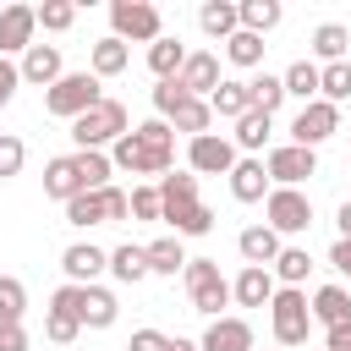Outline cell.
I'll use <instances>...</instances> for the list:
<instances>
[{
  "instance_id": "21",
  "label": "cell",
  "mask_w": 351,
  "mask_h": 351,
  "mask_svg": "<svg viewBox=\"0 0 351 351\" xmlns=\"http://www.w3.org/2000/svg\"><path fill=\"white\" fill-rule=\"evenodd\" d=\"M274 291H280L274 274H269V269H252V263H241V274L230 280V302H236V307H269Z\"/></svg>"
},
{
  "instance_id": "46",
  "label": "cell",
  "mask_w": 351,
  "mask_h": 351,
  "mask_svg": "<svg viewBox=\"0 0 351 351\" xmlns=\"http://www.w3.org/2000/svg\"><path fill=\"white\" fill-rule=\"evenodd\" d=\"M16 88H22V71H16V60H5V55H0V110L16 99Z\"/></svg>"
},
{
  "instance_id": "3",
  "label": "cell",
  "mask_w": 351,
  "mask_h": 351,
  "mask_svg": "<svg viewBox=\"0 0 351 351\" xmlns=\"http://www.w3.org/2000/svg\"><path fill=\"white\" fill-rule=\"evenodd\" d=\"M269 335H274V346H280V351H296V346H307V335H313L307 291H296V285H280V291L269 296Z\"/></svg>"
},
{
  "instance_id": "53",
  "label": "cell",
  "mask_w": 351,
  "mask_h": 351,
  "mask_svg": "<svg viewBox=\"0 0 351 351\" xmlns=\"http://www.w3.org/2000/svg\"><path fill=\"white\" fill-rule=\"evenodd\" d=\"M274 351H280V346H274Z\"/></svg>"
},
{
  "instance_id": "8",
  "label": "cell",
  "mask_w": 351,
  "mask_h": 351,
  "mask_svg": "<svg viewBox=\"0 0 351 351\" xmlns=\"http://www.w3.org/2000/svg\"><path fill=\"white\" fill-rule=\"evenodd\" d=\"M263 225L285 241V236H302L307 225H313V197L302 192V186H269V197H263Z\"/></svg>"
},
{
  "instance_id": "35",
  "label": "cell",
  "mask_w": 351,
  "mask_h": 351,
  "mask_svg": "<svg viewBox=\"0 0 351 351\" xmlns=\"http://www.w3.org/2000/svg\"><path fill=\"white\" fill-rule=\"evenodd\" d=\"M110 274H115L121 285H137V280H148V252H143L137 241H121V247H110Z\"/></svg>"
},
{
  "instance_id": "49",
  "label": "cell",
  "mask_w": 351,
  "mask_h": 351,
  "mask_svg": "<svg viewBox=\"0 0 351 351\" xmlns=\"http://www.w3.org/2000/svg\"><path fill=\"white\" fill-rule=\"evenodd\" d=\"M0 351H27V324H5L0 329Z\"/></svg>"
},
{
  "instance_id": "28",
  "label": "cell",
  "mask_w": 351,
  "mask_h": 351,
  "mask_svg": "<svg viewBox=\"0 0 351 351\" xmlns=\"http://www.w3.org/2000/svg\"><path fill=\"white\" fill-rule=\"evenodd\" d=\"M181 66H186V44H181V38H170V33H165V38H154V44H148V71H154V82H170Z\"/></svg>"
},
{
  "instance_id": "11",
  "label": "cell",
  "mask_w": 351,
  "mask_h": 351,
  "mask_svg": "<svg viewBox=\"0 0 351 351\" xmlns=\"http://www.w3.org/2000/svg\"><path fill=\"white\" fill-rule=\"evenodd\" d=\"M335 132H340V110H335V104H324V99L302 104V110H296V121H291V143H296V148H318V143H329Z\"/></svg>"
},
{
  "instance_id": "25",
  "label": "cell",
  "mask_w": 351,
  "mask_h": 351,
  "mask_svg": "<svg viewBox=\"0 0 351 351\" xmlns=\"http://www.w3.org/2000/svg\"><path fill=\"white\" fill-rule=\"evenodd\" d=\"M159 219H165V225H170V236H181V241H186V236H208V230H214V208H208V203H181V208H165Z\"/></svg>"
},
{
  "instance_id": "37",
  "label": "cell",
  "mask_w": 351,
  "mask_h": 351,
  "mask_svg": "<svg viewBox=\"0 0 351 351\" xmlns=\"http://www.w3.org/2000/svg\"><path fill=\"white\" fill-rule=\"evenodd\" d=\"M318 99L324 104H346L351 99V60H335V66H318Z\"/></svg>"
},
{
  "instance_id": "20",
  "label": "cell",
  "mask_w": 351,
  "mask_h": 351,
  "mask_svg": "<svg viewBox=\"0 0 351 351\" xmlns=\"http://www.w3.org/2000/svg\"><path fill=\"white\" fill-rule=\"evenodd\" d=\"M230 197L236 203H263L269 197V170H263V159H236L230 165Z\"/></svg>"
},
{
  "instance_id": "34",
  "label": "cell",
  "mask_w": 351,
  "mask_h": 351,
  "mask_svg": "<svg viewBox=\"0 0 351 351\" xmlns=\"http://www.w3.org/2000/svg\"><path fill=\"white\" fill-rule=\"evenodd\" d=\"M154 186H159V214L165 208H181V203H197V176L192 170H165Z\"/></svg>"
},
{
  "instance_id": "41",
  "label": "cell",
  "mask_w": 351,
  "mask_h": 351,
  "mask_svg": "<svg viewBox=\"0 0 351 351\" xmlns=\"http://www.w3.org/2000/svg\"><path fill=\"white\" fill-rule=\"evenodd\" d=\"M33 11H38V27H44V33H66V27L77 22V5H71V0H44V5H33Z\"/></svg>"
},
{
  "instance_id": "10",
  "label": "cell",
  "mask_w": 351,
  "mask_h": 351,
  "mask_svg": "<svg viewBox=\"0 0 351 351\" xmlns=\"http://www.w3.org/2000/svg\"><path fill=\"white\" fill-rule=\"evenodd\" d=\"M236 159H241V154H236V143H230L225 132L186 137V170H192V176H230Z\"/></svg>"
},
{
  "instance_id": "22",
  "label": "cell",
  "mask_w": 351,
  "mask_h": 351,
  "mask_svg": "<svg viewBox=\"0 0 351 351\" xmlns=\"http://www.w3.org/2000/svg\"><path fill=\"white\" fill-rule=\"evenodd\" d=\"M208 110H214L219 121H241V115L252 110V88H247L241 77H219V88L208 93Z\"/></svg>"
},
{
  "instance_id": "30",
  "label": "cell",
  "mask_w": 351,
  "mask_h": 351,
  "mask_svg": "<svg viewBox=\"0 0 351 351\" xmlns=\"http://www.w3.org/2000/svg\"><path fill=\"white\" fill-rule=\"evenodd\" d=\"M197 27L225 44V38L241 27V22H236V0H203V5H197Z\"/></svg>"
},
{
  "instance_id": "45",
  "label": "cell",
  "mask_w": 351,
  "mask_h": 351,
  "mask_svg": "<svg viewBox=\"0 0 351 351\" xmlns=\"http://www.w3.org/2000/svg\"><path fill=\"white\" fill-rule=\"evenodd\" d=\"M181 99H192V93H186L176 77H170V82H154V115H159V121H170V110H176Z\"/></svg>"
},
{
  "instance_id": "47",
  "label": "cell",
  "mask_w": 351,
  "mask_h": 351,
  "mask_svg": "<svg viewBox=\"0 0 351 351\" xmlns=\"http://www.w3.org/2000/svg\"><path fill=\"white\" fill-rule=\"evenodd\" d=\"M329 269L351 280V236H335V247H329Z\"/></svg>"
},
{
  "instance_id": "50",
  "label": "cell",
  "mask_w": 351,
  "mask_h": 351,
  "mask_svg": "<svg viewBox=\"0 0 351 351\" xmlns=\"http://www.w3.org/2000/svg\"><path fill=\"white\" fill-rule=\"evenodd\" d=\"M324 351H351V324H340V329H324Z\"/></svg>"
},
{
  "instance_id": "36",
  "label": "cell",
  "mask_w": 351,
  "mask_h": 351,
  "mask_svg": "<svg viewBox=\"0 0 351 351\" xmlns=\"http://www.w3.org/2000/svg\"><path fill=\"white\" fill-rule=\"evenodd\" d=\"M280 16H285V11H280V0H241V5H236L241 33H258V38H263L269 27H280Z\"/></svg>"
},
{
  "instance_id": "42",
  "label": "cell",
  "mask_w": 351,
  "mask_h": 351,
  "mask_svg": "<svg viewBox=\"0 0 351 351\" xmlns=\"http://www.w3.org/2000/svg\"><path fill=\"white\" fill-rule=\"evenodd\" d=\"M22 165H27V143L16 132H0V181L22 176Z\"/></svg>"
},
{
  "instance_id": "40",
  "label": "cell",
  "mask_w": 351,
  "mask_h": 351,
  "mask_svg": "<svg viewBox=\"0 0 351 351\" xmlns=\"http://www.w3.org/2000/svg\"><path fill=\"white\" fill-rule=\"evenodd\" d=\"M247 88H252V110H263V115H274V110L285 104V82H280L274 71H263V77H252Z\"/></svg>"
},
{
  "instance_id": "38",
  "label": "cell",
  "mask_w": 351,
  "mask_h": 351,
  "mask_svg": "<svg viewBox=\"0 0 351 351\" xmlns=\"http://www.w3.org/2000/svg\"><path fill=\"white\" fill-rule=\"evenodd\" d=\"M263 49H269V44H263L258 33H241V27H236V33L225 38V60H230V66H241V71L263 66Z\"/></svg>"
},
{
  "instance_id": "43",
  "label": "cell",
  "mask_w": 351,
  "mask_h": 351,
  "mask_svg": "<svg viewBox=\"0 0 351 351\" xmlns=\"http://www.w3.org/2000/svg\"><path fill=\"white\" fill-rule=\"evenodd\" d=\"M126 208H132V219H159V186H154V181L132 186V192H126Z\"/></svg>"
},
{
  "instance_id": "19",
  "label": "cell",
  "mask_w": 351,
  "mask_h": 351,
  "mask_svg": "<svg viewBox=\"0 0 351 351\" xmlns=\"http://www.w3.org/2000/svg\"><path fill=\"white\" fill-rule=\"evenodd\" d=\"M307 313H313V324L340 329V324H351V291H346V285H318V291L307 296Z\"/></svg>"
},
{
  "instance_id": "2",
  "label": "cell",
  "mask_w": 351,
  "mask_h": 351,
  "mask_svg": "<svg viewBox=\"0 0 351 351\" xmlns=\"http://www.w3.org/2000/svg\"><path fill=\"white\" fill-rule=\"evenodd\" d=\"M126 132H132V115H126V104L110 99V93H104L88 115L71 121V143H77V154H88V148H93V154H110V143L126 137Z\"/></svg>"
},
{
  "instance_id": "6",
  "label": "cell",
  "mask_w": 351,
  "mask_h": 351,
  "mask_svg": "<svg viewBox=\"0 0 351 351\" xmlns=\"http://www.w3.org/2000/svg\"><path fill=\"white\" fill-rule=\"evenodd\" d=\"M99 99H104V82H99L93 71H66L55 88H44V110H49V115H60V121L88 115Z\"/></svg>"
},
{
  "instance_id": "24",
  "label": "cell",
  "mask_w": 351,
  "mask_h": 351,
  "mask_svg": "<svg viewBox=\"0 0 351 351\" xmlns=\"http://www.w3.org/2000/svg\"><path fill=\"white\" fill-rule=\"evenodd\" d=\"M82 192V176H77V159L71 154H60V159H49L44 165V197H55V203H71Z\"/></svg>"
},
{
  "instance_id": "33",
  "label": "cell",
  "mask_w": 351,
  "mask_h": 351,
  "mask_svg": "<svg viewBox=\"0 0 351 351\" xmlns=\"http://www.w3.org/2000/svg\"><path fill=\"white\" fill-rule=\"evenodd\" d=\"M170 132H186V137L214 132V110H208V99H181V104L170 110Z\"/></svg>"
},
{
  "instance_id": "1",
  "label": "cell",
  "mask_w": 351,
  "mask_h": 351,
  "mask_svg": "<svg viewBox=\"0 0 351 351\" xmlns=\"http://www.w3.org/2000/svg\"><path fill=\"white\" fill-rule=\"evenodd\" d=\"M110 165L115 170H126V176H165V170H176V132H170V121H143V126H132L126 137H115L110 143Z\"/></svg>"
},
{
  "instance_id": "44",
  "label": "cell",
  "mask_w": 351,
  "mask_h": 351,
  "mask_svg": "<svg viewBox=\"0 0 351 351\" xmlns=\"http://www.w3.org/2000/svg\"><path fill=\"white\" fill-rule=\"evenodd\" d=\"M44 335H49L55 346H71V340L82 335V324H77L71 313H55V307H49V313H44Z\"/></svg>"
},
{
  "instance_id": "52",
  "label": "cell",
  "mask_w": 351,
  "mask_h": 351,
  "mask_svg": "<svg viewBox=\"0 0 351 351\" xmlns=\"http://www.w3.org/2000/svg\"><path fill=\"white\" fill-rule=\"evenodd\" d=\"M165 351H197V340H181V335H170V346Z\"/></svg>"
},
{
  "instance_id": "5",
  "label": "cell",
  "mask_w": 351,
  "mask_h": 351,
  "mask_svg": "<svg viewBox=\"0 0 351 351\" xmlns=\"http://www.w3.org/2000/svg\"><path fill=\"white\" fill-rule=\"evenodd\" d=\"M110 38L121 44H154L165 38V16L154 0H110Z\"/></svg>"
},
{
  "instance_id": "39",
  "label": "cell",
  "mask_w": 351,
  "mask_h": 351,
  "mask_svg": "<svg viewBox=\"0 0 351 351\" xmlns=\"http://www.w3.org/2000/svg\"><path fill=\"white\" fill-rule=\"evenodd\" d=\"M22 318H27V285L16 274H0V329L22 324Z\"/></svg>"
},
{
  "instance_id": "12",
  "label": "cell",
  "mask_w": 351,
  "mask_h": 351,
  "mask_svg": "<svg viewBox=\"0 0 351 351\" xmlns=\"http://www.w3.org/2000/svg\"><path fill=\"white\" fill-rule=\"evenodd\" d=\"M60 269H66V285H99V274H110V252L93 241H71L60 252Z\"/></svg>"
},
{
  "instance_id": "48",
  "label": "cell",
  "mask_w": 351,
  "mask_h": 351,
  "mask_svg": "<svg viewBox=\"0 0 351 351\" xmlns=\"http://www.w3.org/2000/svg\"><path fill=\"white\" fill-rule=\"evenodd\" d=\"M165 346H170V335H159V329H137L126 351H165Z\"/></svg>"
},
{
  "instance_id": "15",
  "label": "cell",
  "mask_w": 351,
  "mask_h": 351,
  "mask_svg": "<svg viewBox=\"0 0 351 351\" xmlns=\"http://www.w3.org/2000/svg\"><path fill=\"white\" fill-rule=\"evenodd\" d=\"M197 351H252V324L241 313H225V318H208Z\"/></svg>"
},
{
  "instance_id": "7",
  "label": "cell",
  "mask_w": 351,
  "mask_h": 351,
  "mask_svg": "<svg viewBox=\"0 0 351 351\" xmlns=\"http://www.w3.org/2000/svg\"><path fill=\"white\" fill-rule=\"evenodd\" d=\"M121 219H132V208H126V192H121V186L77 192V197L66 203V225H77V230H93V225H121Z\"/></svg>"
},
{
  "instance_id": "23",
  "label": "cell",
  "mask_w": 351,
  "mask_h": 351,
  "mask_svg": "<svg viewBox=\"0 0 351 351\" xmlns=\"http://www.w3.org/2000/svg\"><path fill=\"white\" fill-rule=\"evenodd\" d=\"M280 247H285V241H280V236H274L269 225H247V230L236 236V252H241V258H247L252 269H269V263L280 258Z\"/></svg>"
},
{
  "instance_id": "32",
  "label": "cell",
  "mask_w": 351,
  "mask_h": 351,
  "mask_svg": "<svg viewBox=\"0 0 351 351\" xmlns=\"http://www.w3.org/2000/svg\"><path fill=\"white\" fill-rule=\"evenodd\" d=\"M280 82H285V99H302V104H313L318 99V60H291L285 71H280Z\"/></svg>"
},
{
  "instance_id": "51",
  "label": "cell",
  "mask_w": 351,
  "mask_h": 351,
  "mask_svg": "<svg viewBox=\"0 0 351 351\" xmlns=\"http://www.w3.org/2000/svg\"><path fill=\"white\" fill-rule=\"evenodd\" d=\"M335 225H340V236H351V197L335 208Z\"/></svg>"
},
{
  "instance_id": "27",
  "label": "cell",
  "mask_w": 351,
  "mask_h": 351,
  "mask_svg": "<svg viewBox=\"0 0 351 351\" xmlns=\"http://www.w3.org/2000/svg\"><path fill=\"white\" fill-rule=\"evenodd\" d=\"M126 66H132V49H126L121 38H110V33H104V38L93 44V55H88V71H93L99 82H104V77H121Z\"/></svg>"
},
{
  "instance_id": "4",
  "label": "cell",
  "mask_w": 351,
  "mask_h": 351,
  "mask_svg": "<svg viewBox=\"0 0 351 351\" xmlns=\"http://www.w3.org/2000/svg\"><path fill=\"white\" fill-rule=\"evenodd\" d=\"M181 280H186L192 313H203V318H225V307H230V280L219 274V263H214V258H186Z\"/></svg>"
},
{
  "instance_id": "16",
  "label": "cell",
  "mask_w": 351,
  "mask_h": 351,
  "mask_svg": "<svg viewBox=\"0 0 351 351\" xmlns=\"http://www.w3.org/2000/svg\"><path fill=\"white\" fill-rule=\"evenodd\" d=\"M176 82L192 93V99H208L219 88V55L214 49H186V66L176 71Z\"/></svg>"
},
{
  "instance_id": "9",
  "label": "cell",
  "mask_w": 351,
  "mask_h": 351,
  "mask_svg": "<svg viewBox=\"0 0 351 351\" xmlns=\"http://www.w3.org/2000/svg\"><path fill=\"white\" fill-rule=\"evenodd\" d=\"M269 186H302L307 176H318V148H296V143H274L263 154Z\"/></svg>"
},
{
  "instance_id": "31",
  "label": "cell",
  "mask_w": 351,
  "mask_h": 351,
  "mask_svg": "<svg viewBox=\"0 0 351 351\" xmlns=\"http://www.w3.org/2000/svg\"><path fill=\"white\" fill-rule=\"evenodd\" d=\"M346 44H351V27H346V22H318L307 49H313L324 66H335V60H346Z\"/></svg>"
},
{
  "instance_id": "29",
  "label": "cell",
  "mask_w": 351,
  "mask_h": 351,
  "mask_svg": "<svg viewBox=\"0 0 351 351\" xmlns=\"http://www.w3.org/2000/svg\"><path fill=\"white\" fill-rule=\"evenodd\" d=\"M269 274H274V285H296V291H302V285H307V274H313L307 247H291V241H285V247H280V258L269 263Z\"/></svg>"
},
{
  "instance_id": "13",
  "label": "cell",
  "mask_w": 351,
  "mask_h": 351,
  "mask_svg": "<svg viewBox=\"0 0 351 351\" xmlns=\"http://www.w3.org/2000/svg\"><path fill=\"white\" fill-rule=\"evenodd\" d=\"M16 71H22V82H33V88H55L60 77H66V60H60V44H27V55L16 60Z\"/></svg>"
},
{
  "instance_id": "26",
  "label": "cell",
  "mask_w": 351,
  "mask_h": 351,
  "mask_svg": "<svg viewBox=\"0 0 351 351\" xmlns=\"http://www.w3.org/2000/svg\"><path fill=\"white\" fill-rule=\"evenodd\" d=\"M143 252H148V274H165V280H176V274L186 269V247H181V236H154Z\"/></svg>"
},
{
  "instance_id": "17",
  "label": "cell",
  "mask_w": 351,
  "mask_h": 351,
  "mask_svg": "<svg viewBox=\"0 0 351 351\" xmlns=\"http://www.w3.org/2000/svg\"><path fill=\"white\" fill-rule=\"evenodd\" d=\"M269 137H274V115H263V110H247L236 121V132H230L236 154H247V159H263L269 154Z\"/></svg>"
},
{
  "instance_id": "14",
  "label": "cell",
  "mask_w": 351,
  "mask_h": 351,
  "mask_svg": "<svg viewBox=\"0 0 351 351\" xmlns=\"http://www.w3.org/2000/svg\"><path fill=\"white\" fill-rule=\"evenodd\" d=\"M33 33H38V11H33V5H5V11H0V55H5V60H11V55H27Z\"/></svg>"
},
{
  "instance_id": "18",
  "label": "cell",
  "mask_w": 351,
  "mask_h": 351,
  "mask_svg": "<svg viewBox=\"0 0 351 351\" xmlns=\"http://www.w3.org/2000/svg\"><path fill=\"white\" fill-rule=\"evenodd\" d=\"M77 318H82V329H110V324L121 318L115 291H110V285H82V296H77Z\"/></svg>"
}]
</instances>
